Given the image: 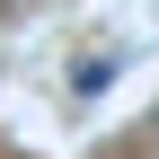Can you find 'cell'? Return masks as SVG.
Instances as JSON below:
<instances>
[{"mask_svg": "<svg viewBox=\"0 0 159 159\" xmlns=\"http://www.w3.org/2000/svg\"><path fill=\"white\" fill-rule=\"evenodd\" d=\"M115 71H124L115 53H89V62H71V97H106V89H115Z\"/></svg>", "mask_w": 159, "mask_h": 159, "instance_id": "6da1fadb", "label": "cell"}]
</instances>
